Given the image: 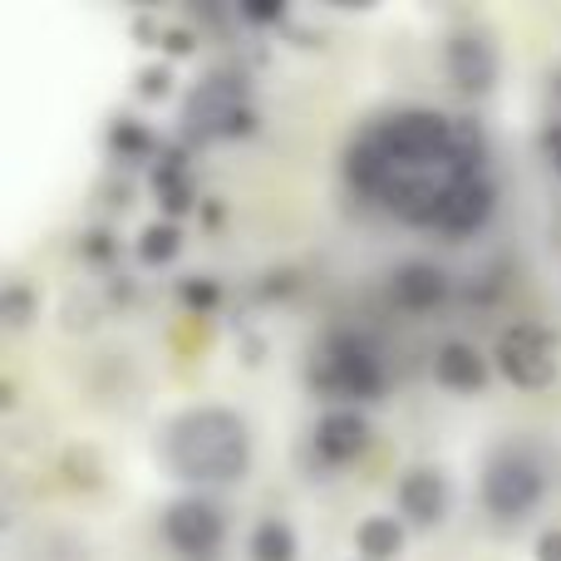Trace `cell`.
<instances>
[{
	"mask_svg": "<svg viewBox=\"0 0 561 561\" xmlns=\"http://www.w3.org/2000/svg\"><path fill=\"white\" fill-rule=\"evenodd\" d=\"M108 148H114L118 158H148L153 153V134H148L138 118H114V128H108Z\"/></svg>",
	"mask_w": 561,
	"mask_h": 561,
	"instance_id": "18",
	"label": "cell"
},
{
	"mask_svg": "<svg viewBox=\"0 0 561 561\" xmlns=\"http://www.w3.org/2000/svg\"><path fill=\"white\" fill-rule=\"evenodd\" d=\"M493 365L513 389H552L561 375V345L547 325L517 320V325H507L503 335H497Z\"/></svg>",
	"mask_w": 561,
	"mask_h": 561,
	"instance_id": "5",
	"label": "cell"
},
{
	"mask_svg": "<svg viewBox=\"0 0 561 561\" xmlns=\"http://www.w3.org/2000/svg\"><path fill=\"white\" fill-rule=\"evenodd\" d=\"M533 561H561V527H547L533 547Z\"/></svg>",
	"mask_w": 561,
	"mask_h": 561,
	"instance_id": "21",
	"label": "cell"
},
{
	"mask_svg": "<svg viewBox=\"0 0 561 561\" xmlns=\"http://www.w3.org/2000/svg\"><path fill=\"white\" fill-rule=\"evenodd\" d=\"M138 94H144V99H168V94H173V65L138 69Z\"/></svg>",
	"mask_w": 561,
	"mask_h": 561,
	"instance_id": "20",
	"label": "cell"
},
{
	"mask_svg": "<svg viewBox=\"0 0 561 561\" xmlns=\"http://www.w3.org/2000/svg\"><path fill=\"white\" fill-rule=\"evenodd\" d=\"M434 379L454 394H483L488 385V359L478 355L468 340H444L434 350Z\"/></svg>",
	"mask_w": 561,
	"mask_h": 561,
	"instance_id": "11",
	"label": "cell"
},
{
	"mask_svg": "<svg viewBox=\"0 0 561 561\" xmlns=\"http://www.w3.org/2000/svg\"><path fill=\"white\" fill-rule=\"evenodd\" d=\"M369 438H375V428H369V419L359 409H330L316 424V454L325 463H355L369 448Z\"/></svg>",
	"mask_w": 561,
	"mask_h": 561,
	"instance_id": "10",
	"label": "cell"
},
{
	"mask_svg": "<svg viewBox=\"0 0 561 561\" xmlns=\"http://www.w3.org/2000/svg\"><path fill=\"white\" fill-rule=\"evenodd\" d=\"M448 503H454V493H448V478L438 473V468L419 463L409 468L404 478H399L394 488V507H399V523L404 527H438L448 517Z\"/></svg>",
	"mask_w": 561,
	"mask_h": 561,
	"instance_id": "9",
	"label": "cell"
},
{
	"mask_svg": "<svg viewBox=\"0 0 561 561\" xmlns=\"http://www.w3.org/2000/svg\"><path fill=\"white\" fill-rule=\"evenodd\" d=\"M256 128L252 89L232 69H213L183 94V134L197 144H222V138H242Z\"/></svg>",
	"mask_w": 561,
	"mask_h": 561,
	"instance_id": "2",
	"label": "cell"
},
{
	"mask_svg": "<svg viewBox=\"0 0 561 561\" xmlns=\"http://www.w3.org/2000/svg\"><path fill=\"white\" fill-rule=\"evenodd\" d=\"M153 197L163 203L168 217H183L187 207H193V178H187V163L178 153H163L153 163Z\"/></svg>",
	"mask_w": 561,
	"mask_h": 561,
	"instance_id": "14",
	"label": "cell"
},
{
	"mask_svg": "<svg viewBox=\"0 0 561 561\" xmlns=\"http://www.w3.org/2000/svg\"><path fill=\"white\" fill-rule=\"evenodd\" d=\"M493 207H497L493 178H488L483 168H468V173H458L454 183H448L434 227H438V232H448V237H473V232H483V227H488Z\"/></svg>",
	"mask_w": 561,
	"mask_h": 561,
	"instance_id": "8",
	"label": "cell"
},
{
	"mask_svg": "<svg viewBox=\"0 0 561 561\" xmlns=\"http://www.w3.org/2000/svg\"><path fill=\"white\" fill-rule=\"evenodd\" d=\"M247 20H256V25H272V20L286 15V5H242Z\"/></svg>",
	"mask_w": 561,
	"mask_h": 561,
	"instance_id": "22",
	"label": "cell"
},
{
	"mask_svg": "<svg viewBox=\"0 0 561 561\" xmlns=\"http://www.w3.org/2000/svg\"><path fill=\"white\" fill-rule=\"evenodd\" d=\"M35 310H39L35 290L25 280H5V290H0V320H5V330H25Z\"/></svg>",
	"mask_w": 561,
	"mask_h": 561,
	"instance_id": "17",
	"label": "cell"
},
{
	"mask_svg": "<svg viewBox=\"0 0 561 561\" xmlns=\"http://www.w3.org/2000/svg\"><path fill=\"white\" fill-rule=\"evenodd\" d=\"M355 552L359 561H399L404 557V523L394 513H369L355 527Z\"/></svg>",
	"mask_w": 561,
	"mask_h": 561,
	"instance_id": "13",
	"label": "cell"
},
{
	"mask_svg": "<svg viewBox=\"0 0 561 561\" xmlns=\"http://www.w3.org/2000/svg\"><path fill=\"white\" fill-rule=\"evenodd\" d=\"M163 537L173 552L183 557H213L227 537V523H222V507L213 497H173L163 507Z\"/></svg>",
	"mask_w": 561,
	"mask_h": 561,
	"instance_id": "7",
	"label": "cell"
},
{
	"mask_svg": "<svg viewBox=\"0 0 561 561\" xmlns=\"http://www.w3.org/2000/svg\"><path fill=\"white\" fill-rule=\"evenodd\" d=\"M444 65H448V79H454L463 94H473V99L493 94L497 75H503L497 39L488 35V30H478V25H463V30H454V35H448Z\"/></svg>",
	"mask_w": 561,
	"mask_h": 561,
	"instance_id": "6",
	"label": "cell"
},
{
	"mask_svg": "<svg viewBox=\"0 0 561 561\" xmlns=\"http://www.w3.org/2000/svg\"><path fill=\"white\" fill-rule=\"evenodd\" d=\"M557 168H561V138H557Z\"/></svg>",
	"mask_w": 561,
	"mask_h": 561,
	"instance_id": "24",
	"label": "cell"
},
{
	"mask_svg": "<svg viewBox=\"0 0 561 561\" xmlns=\"http://www.w3.org/2000/svg\"><path fill=\"white\" fill-rule=\"evenodd\" d=\"M134 252H138V262L144 266H168L178 252H183V227H178L173 217H153V222L138 232Z\"/></svg>",
	"mask_w": 561,
	"mask_h": 561,
	"instance_id": "16",
	"label": "cell"
},
{
	"mask_svg": "<svg viewBox=\"0 0 561 561\" xmlns=\"http://www.w3.org/2000/svg\"><path fill=\"white\" fill-rule=\"evenodd\" d=\"M389 296L404 310H434L448 296V272L434 262H404L394 272V280H389Z\"/></svg>",
	"mask_w": 561,
	"mask_h": 561,
	"instance_id": "12",
	"label": "cell"
},
{
	"mask_svg": "<svg viewBox=\"0 0 561 561\" xmlns=\"http://www.w3.org/2000/svg\"><path fill=\"white\" fill-rule=\"evenodd\" d=\"M247 552H252V561H296V552H300L296 527H290L286 517H262V523L252 527V537H247Z\"/></svg>",
	"mask_w": 561,
	"mask_h": 561,
	"instance_id": "15",
	"label": "cell"
},
{
	"mask_svg": "<svg viewBox=\"0 0 561 561\" xmlns=\"http://www.w3.org/2000/svg\"><path fill=\"white\" fill-rule=\"evenodd\" d=\"M478 493H483V507L497 517V523H523V517L542 503L547 473H542V463H537L533 448L503 444V448H493V454H488Z\"/></svg>",
	"mask_w": 561,
	"mask_h": 561,
	"instance_id": "3",
	"label": "cell"
},
{
	"mask_svg": "<svg viewBox=\"0 0 561 561\" xmlns=\"http://www.w3.org/2000/svg\"><path fill=\"white\" fill-rule=\"evenodd\" d=\"M178 296H183L187 310H213L222 290H217V280H207V276H187L183 286H178Z\"/></svg>",
	"mask_w": 561,
	"mask_h": 561,
	"instance_id": "19",
	"label": "cell"
},
{
	"mask_svg": "<svg viewBox=\"0 0 561 561\" xmlns=\"http://www.w3.org/2000/svg\"><path fill=\"white\" fill-rule=\"evenodd\" d=\"M552 89H557V99H561V69H557V79H552Z\"/></svg>",
	"mask_w": 561,
	"mask_h": 561,
	"instance_id": "23",
	"label": "cell"
},
{
	"mask_svg": "<svg viewBox=\"0 0 561 561\" xmlns=\"http://www.w3.org/2000/svg\"><path fill=\"white\" fill-rule=\"evenodd\" d=\"M168 468L183 483L197 488H222L242 483L252 473V428L237 409L222 404H197L168 424Z\"/></svg>",
	"mask_w": 561,
	"mask_h": 561,
	"instance_id": "1",
	"label": "cell"
},
{
	"mask_svg": "<svg viewBox=\"0 0 561 561\" xmlns=\"http://www.w3.org/2000/svg\"><path fill=\"white\" fill-rule=\"evenodd\" d=\"M310 385L325 399H379L385 394V359L365 335H330L310 365Z\"/></svg>",
	"mask_w": 561,
	"mask_h": 561,
	"instance_id": "4",
	"label": "cell"
}]
</instances>
